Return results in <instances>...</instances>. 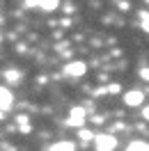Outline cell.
Instances as JSON below:
<instances>
[{"label":"cell","instance_id":"6da1fadb","mask_svg":"<svg viewBox=\"0 0 149 151\" xmlns=\"http://www.w3.org/2000/svg\"><path fill=\"white\" fill-rule=\"evenodd\" d=\"M94 147L99 151H110L117 147V140H115V135L110 133H101V135H94Z\"/></svg>","mask_w":149,"mask_h":151},{"label":"cell","instance_id":"7a4b0ae2","mask_svg":"<svg viewBox=\"0 0 149 151\" xmlns=\"http://www.w3.org/2000/svg\"><path fill=\"white\" fill-rule=\"evenodd\" d=\"M142 101H145V94L138 92V89H131V92L124 94V103L129 108H138V105H142Z\"/></svg>","mask_w":149,"mask_h":151},{"label":"cell","instance_id":"3957f363","mask_svg":"<svg viewBox=\"0 0 149 151\" xmlns=\"http://www.w3.org/2000/svg\"><path fill=\"white\" fill-rule=\"evenodd\" d=\"M85 108H71V112H69V119H67V124H71V126H83L85 124Z\"/></svg>","mask_w":149,"mask_h":151},{"label":"cell","instance_id":"277c9868","mask_svg":"<svg viewBox=\"0 0 149 151\" xmlns=\"http://www.w3.org/2000/svg\"><path fill=\"white\" fill-rule=\"evenodd\" d=\"M85 71H87V66H85V62H80V60H78V62H69V64L64 66V73L67 76H76V78H80Z\"/></svg>","mask_w":149,"mask_h":151},{"label":"cell","instance_id":"5b68a950","mask_svg":"<svg viewBox=\"0 0 149 151\" xmlns=\"http://www.w3.org/2000/svg\"><path fill=\"white\" fill-rule=\"evenodd\" d=\"M12 103H14V96H12L9 89H5V87H0V110H9Z\"/></svg>","mask_w":149,"mask_h":151},{"label":"cell","instance_id":"8992f818","mask_svg":"<svg viewBox=\"0 0 149 151\" xmlns=\"http://www.w3.org/2000/svg\"><path fill=\"white\" fill-rule=\"evenodd\" d=\"M57 5H60V0H39V7L44 12H53L57 9Z\"/></svg>","mask_w":149,"mask_h":151},{"label":"cell","instance_id":"52a82bcc","mask_svg":"<svg viewBox=\"0 0 149 151\" xmlns=\"http://www.w3.org/2000/svg\"><path fill=\"white\" fill-rule=\"evenodd\" d=\"M129 149L131 151H149V142H142V140L129 142Z\"/></svg>","mask_w":149,"mask_h":151},{"label":"cell","instance_id":"ba28073f","mask_svg":"<svg viewBox=\"0 0 149 151\" xmlns=\"http://www.w3.org/2000/svg\"><path fill=\"white\" fill-rule=\"evenodd\" d=\"M76 144L74 142H55V144H51V149L53 151H57V149H62V151H71Z\"/></svg>","mask_w":149,"mask_h":151},{"label":"cell","instance_id":"9c48e42d","mask_svg":"<svg viewBox=\"0 0 149 151\" xmlns=\"http://www.w3.org/2000/svg\"><path fill=\"white\" fill-rule=\"evenodd\" d=\"M2 76H5V80H7V83H19V80H21V73H19V71H14V69L5 71Z\"/></svg>","mask_w":149,"mask_h":151},{"label":"cell","instance_id":"30bf717a","mask_svg":"<svg viewBox=\"0 0 149 151\" xmlns=\"http://www.w3.org/2000/svg\"><path fill=\"white\" fill-rule=\"evenodd\" d=\"M19 128H21V133H30V122H28V117L25 114H19Z\"/></svg>","mask_w":149,"mask_h":151},{"label":"cell","instance_id":"8fae6325","mask_svg":"<svg viewBox=\"0 0 149 151\" xmlns=\"http://www.w3.org/2000/svg\"><path fill=\"white\" fill-rule=\"evenodd\" d=\"M140 21H142V23H140V25H142V30H145V32H149V12H140Z\"/></svg>","mask_w":149,"mask_h":151},{"label":"cell","instance_id":"7c38bea8","mask_svg":"<svg viewBox=\"0 0 149 151\" xmlns=\"http://www.w3.org/2000/svg\"><path fill=\"white\" fill-rule=\"evenodd\" d=\"M78 135H80V140H83V142H92V140H94V133H92V131H85V128L78 133Z\"/></svg>","mask_w":149,"mask_h":151},{"label":"cell","instance_id":"4fadbf2b","mask_svg":"<svg viewBox=\"0 0 149 151\" xmlns=\"http://www.w3.org/2000/svg\"><path fill=\"white\" fill-rule=\"evenodd\" d=\"M140 78L149 83V66H142V69H140Z\"/></svg>","mask_w":149,"mask_h":151},{"label":"cell","instance_id":"5bb4252c","mask_svg":"<svg viewBox=\"0 0 149 151\" xmlns=\"http://www.w3.org/2000/svg\"><path fill=\"white\" fill-rule=\"evenodd\" d=\"M30 7H39V0H25V9Z\"/></svg>","mask_w":149,"mask_h":151},{"label":"cell","instance_id":"9a60e30c","mask_svg":"<svg viewBox=\"0 0 149 151\" xmlns=\"http://www.w3.org/2000/svg\"><path fill=\"white\" fill-rule=\"evenodd\" d=\"M106 89H108L110 94H117V92H119V85H115V83H112V85H108Z\"/></svg>","mask_w":149,"mask_h":151},{"label":"cell","instance_id":"2e32d148","mask_svg":"<svg viewBox=\"0 0 149 151\" xmlns=\"http://www.w3.org/2000/svg\"><path fill=\"white\" fill-rule=\"evenodd\" d=\"M64 12H67V14H74V5H71V2H67V5H64Z\"/></svg>","mask_w":149,"mask_h":151},{"label":"cell","instance_id":"e0dca14e","mask_svg":"<svg viewBox=\"0 0 149 151\" xmlns=\"http://www.w3.org/2000/svg\"><path fill=\"white\" fill-rule=\"evenodd\" d=\"M142 117H145V119L149 122V105H145V110H142Z\"/></svg>","mask_w":149,"mask_h":151},{"label":"cell","instance_id":"ac0fdd59","mask_svg":"<svg viewBox=\"0 0 149 151\" xmlns=\"http://www.w3.org/2000/svg\"><path fill=\"white\" fill-rule=\"evenodd\" d=\"M147 2H149V0H147Z\"/></svg>","mask_w":149,"mask_h":151}]
</instances>
